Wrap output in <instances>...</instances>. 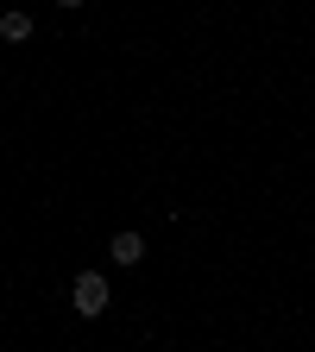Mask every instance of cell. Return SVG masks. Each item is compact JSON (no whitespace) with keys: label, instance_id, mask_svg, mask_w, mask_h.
<instances>
[{"label":"cell","instance_id":"2","mask_svg":"<svg viewBox=\"0 0 315 352\" xmlns=\"http://www.w3.org/2000/svg\"><path fill=\"white\" fill-rule=\"evenodd\" d=\"M108 258H114V264H139V258H145V239H139V233H114V239H108Z\"/></svg>","mask_w":315,"mask_h":352},{"label":"cell","instance_id":"4","mask_svg":"<svg viewBox=\"0 0 315 352\" xmlns=\"http://www.w3.org/2000/svg\"><path fill=\"white\" fill-rule=\"evenodd\" d=\"M57 7H82V0H57Z\"/></svg>","mask_w":315,"mask_h":352},{"label":"cell","instance_id":"3","mask_svg":"<svg viewBox=\"0 0 315 352\" xmlns=\"http://www.w3.org/2000/svg\"><path fill=\"white\" fill-rule=\"evenodd\" d=\"M0 38H7V44H26L32 38V19L26 13H0Z\"/></svg>","mask_w":315,"mask_h":352},{"label":"cell","instance_id":"1","mask_svg":"<svg viewBox=\"0 0 315 352\" xmlns=\"http://www.w3.org/2000/svg\"><path fill=\"white\" fill-rule=\"evenodd\" d=\"M70 302H76V315H82V321H95V315H108L114 289H108V277H101V271H82V277L70 283Z\"/></svg>","mask_w":315,"mask_h":352}]
</instances>
